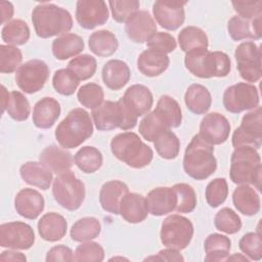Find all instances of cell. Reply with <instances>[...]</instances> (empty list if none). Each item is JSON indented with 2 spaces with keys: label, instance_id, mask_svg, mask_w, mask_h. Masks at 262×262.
<instances>
[{
  "label": "cell",
  "instance_id": "277c9868",
  "mask_svg": "<svg viewBox=\"0 0 262 262\" xmlns=\"http://www.w3.org/2000/svg\"><path fill=\"white\" fill-rule=\"evenodd\" d=\"M93 133L90 115L83 108L72 110L57 125L55 138L63 148H75L86 141Z\"/></svg>",
  "mask_w": 262,
  "mask_h": 262
},
{
  "label": "cell",
  "instance_id": "7402d4cb",
  "mask_svg": "<svg viewBox=\"0 0 262 262\" xmlns=\"http://www.w3.org/2000/svg\"><path fill=\"white\" fill-rule=\"evenodd\" d=\"M119 214L129 223L142 222L148 215L145 198L139 193L127 192L121 200Z\"/></svg>",
  "mask_w": 262,
  "mask_h": 262
},
{
  "label": "cell",
  "instance_id": "52a82bcc",
  "mask_svg": "<svg viewBox=\"0 0 262 262\" xmlns=\"http://www.w3.org/2000/svg\"><path fill=\"white\" fill-rule=\"evenodd\" d=\"M92 119L95 127L100 131H110L117 128L122 130L133 129L137 123V117L130 113L121 99L118 101L106 100L92 110Z\"/></svg>",
  "mask_w": 262,
  "mask_h": 262
},
{
  "label": "cell",
  "instance_id": "ffe728a7",
  "mask_svg": "<svg viewBox=\"0 0 262 262\" xmlns=\"http://www.w3.org/2000/svg\"><path fill=\"white\" fill-rule=\"evenodd\" d=\"M44 198L36 189L24 188L19 190L14 199L16 212L26 219H36L44 210Z\"/></svg>",
  "mask_w": 262,
  "mask_h": 262
},
{
  "label": "cell",
  "instance_id": "ab89813d",
  "mask_svg": "<svg viewBox=\"0 0 262 262\" xmlns=\"http://www.w3.org/2000/svg\"><path fill=\"white\" fill-rule=\"evenodd\" d=\"M170 130L168 124L163 119V117L154 110L152 112L148 113L139 123L138 131L141 136L147 140L154 142L157 136L162 133L163 131Z\"/></svg>",
  "mask_w": 262,
  "mask_h": 262
},
{
  "label": "cell",
  "instance_id": "836d02e7",
  "mask_svg": "<svg viewBox=\"0 0 262 262\" xmlns=\"http://www.w3.org/2000/svg\"><path fill=\"white\" fill-rule=\"evenodd\" d=\"M206 257L205 261L220 262L226 261L231 249V242L226 235L212 233L207 236L204 244Z\"/></svg>",
  "mask_w": 262,
  "mask_h": 262
},
{
  "label": "cell",
  "instance_id": "484cf974",
  "mask_svg": "<svg viewBox=\"0 0 262 262\" xmlns=\"http://www.w3.org/2000/svg\"><path fill=\"white\" fill-rule=\"evenodd\" d=\"M59 115V102L53 97H44L34 105L33 123L37 128L48 129L54 125Z\"/></svg>",
  "mask_w": 262,
  "mask_h": 262
},
{
  "label": "cell",
  "instance_id": "816d5d0a",
  "mask_svg": "<svg viewBox=\"0 0 262 262\" xmlns=\"http://www.w3.org/2000/svg\"><path fill=\"white\" fill-rule=\"evenodd\" d=\"M79 82L68 69H60L56 71L52 78V85L56 92L61 95H72L77 90Z\"/></svg>",
  "mask_w": 262,
  "mask_h": 262
},
{
  "label": "cell",
  "instance_id": "7a4b0ae2",
  "mask_svg": "<svg viewBox=\"0 0 262 262\" xmlns=\"http://www.w3.org/2000/svg\"><path fill=\"white\" fill-rule=\"evenodd\" d=\"M185 68L194 76L203 79L226 77L230 72V58L221 51H209L206 48L186 52Z\"/></svg>",
  "mask_w": 262,
  "mask_h": 262
},
{
  "label": "cell",
  "instance_id": "f907efd6",
  "mask_svg": "<svg viewBox=\"0 0 262 262\" xmlns=\"http://www.w3.org/2000/svg\"><path fill=\"white\" fill-rule=\"evenodd\" d=\"M241 251L250 260L259 261L262 258V241L261 234L257 232H248L242 236L238 242Z\"/></svg>",
  "mask_w": 262,
  "mask_h": 262
},
{
  "label": "cell",
  "instance_id": "bcb514c9",
  "mask_svg": "<svg viewBox=\"0 0 262 262\" xmlns=\"http://www.w3.org/2000/svg\"><path fill=\"white\" fill-rule=\"evenodd\" d=\"M104 93L102 88L95 83H87L80 87L77 93L79 102L87 107L94 110L103 102Z\"/></svg>",
  "mask_w": 262,
  "mask_h": 262
},
{
  "label": "cell",
  "instance_id": "ac0fdd59",
  "mask_svg": "<svg viewBox=\"0 0 262 262\" xmlns=\"http://www.w3.org/2000/svg\"><path fill=\"white\" fill-rule=\"evenodd\" d=\"M125 32L131 41L144 43L156 34L157 25L147 11L138 10L126 21Z\"/></svg>",
  "mask_w": 262,
  "mask_h": 262
},
{
  "label": "cell",
  "instance_id": "d590c367",
  "mask_svg": "<svg viewBox=\"0 0 262 262\" xmlns=\"http://www.w3.org/2000/svg\"><path fill=\"white\" fill-rule=\"evenodd\" d=\"M101 225L98 219L94 217H84L76 221L70 231L71 237L74 242H88L94 239L99 235Z\"/></svg>",
  "mask_w": 262,
  "mask_h": 262
},
{
  "label": "cell",
  "instance_id": "91938a15",
  "mask_svg": "<svg viewBox=\"0 0 262 262\" xmlns=\"http://www.w3.org/2000/svg\"><path fill=\"white\" fill-rule=\"evenodd\" d=\"M0 260L1 261H26L27 258L23 253L16 252V250L10 249L8 251H4L1 253Z\"/></svg>",
  "mask_w": 262,
  "mask_h": 262
},
{
  "label": "cell",
  "instance_id": "30bf717a",
  "mask_svg": "<svg viewBox=\"0 0 262 262\" xmlns=\"http://www.w3.org/2000/svg\"><path fill=\"white\" fill-rule=\"evenodd\" d=\"M262 143V112L257 106L246 114L239 127L232 134V145L236 147H253L259 149Z\"/></svg>",
  "mask_w": 262,
  "mask_h": 262
},
{
  "label": "cell",
  "instance_id": "7bdbcfd3",
  "mask_svg": "<svg viewBox=\"0 0 262 262\" xmlns=\"http://www.w3.org/2000/svg\"><path fill=\"white\" fill-rule=\"evenodd\" d=\"M96 59L89 54H83L74 57L68 63L67 69L78 81H84L93 77L96 72Z\"/></svg>",
  "mask_w": 262,
  "mask_h": 262
},
{
  "label": "cell",
  "instance_id": "5b68a950",
  "mask_svg": "<svg viewBox=\"0 0 262 262\" xmlns=\"http://www.w3.org/2000/svg\"><path fill=\"white\" fill-rule=\"evenodd\" d=\"M113 155L131 168L140 169L147 166L154 157L152 149L134 132H123L111 141Z\"/></svg>",
  "mask_w": 262,
  "mask_h": 262
},
{
  "label": "cell",
  "instance_id": "11a10c76",
  "mask_svg": "<svg viewBox=\"0 0 262 262\" xmlns=\"http://www.w3.org/2000/svg\"><path fill=\"white\" fill-rule=\"evenodd\" d=\"M146 45L148 48L158 50L165 54H168L174 51L177 46L175 38L169 33H165V32L156 33L154 36H151L148 39V41L146 42Z\"/></svg>",
  "mask_w": 262,
  "mask_h": 262
},
{
  "label": "cell",
  "instance_id": "d4e9b609",
  "mask_svg": "<svg viewBox=\"0 0 262 262\" xmlns=\"http://www.w3.org/2000/svg\"><path fill=\"white\" fill-rule=\"evenodd\" d=\"M170 59L167 54L155 49H146L137 58L139 72L147 77H157L163 74L169 67Z\"/></svg>",
  "mask_w": 262,
  "mask_h": 262
},
{
  "label": "cell",
  "instance_id": "1f68e13d",
  "mask_svg": "<svg viewBox=\"0 0 262 262\" xmlns=\"http://www.w3.org/2000/svg\"><path fill=\"white\" fill-rule=\"evenodd\" d=\"M51 49L55 58L66 60L78 55L84 50V41L80 36L68 33L57 37L52 42Z\"/></svg>",
  "mask_w": 262,
  "mask_h": 262
},
{
  "label": "cell",
  "instance_id": "83f0119b",
  "mask_svg": "<svg viewBox=\"0 0 262 262\" xmlns=\"http://www.w3.org/2000/svg\"><path fill=\"white\" fill-rule=\"evenodd\" d=\"M129 192L128 186L119 180L105 182L99 191V203L102 209L112 214H119V207L123 196Z\"/></svg>",
  "mask_w": 262,
  "mask_h": 262
},
{
  "label": "cell",
  "instance_id": "9c48e42d",
  "mask_svg": "<svg viewBox=\"0 0 262 262\" xmlns=\"http://www.w3.org/2000/svg\"><path fill=\"white\" fill-rule=\"evenodd\" d=\"M193 235V225L189 219L178 214L168 216L161 226V242L166 248L177 251L185 249Z\"/></svg>",
  "mask_w": 262,
  "mask_h": 262
},
{
  "label": "cell",
  "instance_id": "d6a6232c",
  "mask_svg": "<svg viewBox=\"0 0 262 262\" xmlns=\"http://www.w3.org/2000/svg\"><path fill=\"white\" fill-rule=\"evenodd\" d=\"M184 101L191 113L195 115H204L211 107L212 96L205 86L201 84H191L185 91Z\"/></svg>",
  "mask_w": 262,
  "mask_h": 262
},
{
  "label": "cell",
  "instance_id": "db71d44e",
  "mask_svg": "<svg viewBox=\"0 0 262 262\" xmlns=\"http://www.w3.org/2000/svg\"><path fill=\"white\" fill-rule=\"evenodd\" d=\"M104 259V250L94 242H86L76 248L74 253V261H87V262H100Z\"/></svg>",
  "mask_w": 262,
  "mask_h": 262
},
{
  "label": "cell",
  "instance_id": "f6af8a7d",
  "mask_svg": "<svg viewBox=\"0 0 262 262\" xmlns=\"http://www.w3.org/2000/svg\"><path fill=\"white\" fill-rule=\"evenodd\" d=\"M6 111L10 118L15 121L21 122L26 121L29 118L31 107L27 97L21 92L11 91L9 92V99Z\"/></svg>",
  "mask_w": 262,
  "mask_h": 262
},
{
  "label": "cell",
  "instance_id": "e0dca14e",
  "mask_svg": "<svg viewBox=\"0 0 262 262\" xmlns=\"http://www.w3.org/2000/svg\"><path fill=\"white\" fill-rule=\"evenodd\" d=\"M230 133L228 120L219 113L206 115L200 125L199 135L212 145L224 143Z\"/></svg>",
  "mask_w": 262,
  "mask_h": 262
},
{
  "label": "cell",
  "instance_id": "f35d334b",
  "mask_svg": "<svg viewBox=\"0 0 262 262\" xmlns=\"http://www.w3.org/2000/svg\"><path fill=\"white\" fill-rule=\"evenodd\" d=\"M178 42L181 50L185 53L193 49H207L209 45L206 33L202 29L193 26L186 27L180 31L178 35Z\"/></svg>",
  "mask_w": 262,
  "mask_h": 262
},
{
  "label": "cell",
  "instance_id": "6f0895ef",
  "mask_svg": "<svg viewBox=\"0 0 262 262\" xmlns=\"http://www.w3.org/2000/svg\"><path fill=\"white\" fill-rule=\"evenodd\" d=\"M45 260L49 261H74L73 251L63 245H58L51 248L47 254Z\"/></svg>",
  "mask_w": 262,
  "mask_h": 262
},
{
  "label": "cell",
  "instance_id": "4dcf8cb0",
  "mask_svg": "<svg viewBox=\"0 0 262 262\" xmlns=\"http://www.w3.org/2000/svg\"><path fill=\"white\" fill-rule=\"evenodd\" d=\"M20 177L30 185L43 190L49 188L52 181V172L41 162H27L19 169Z\"/></svg>",
  "mask_w": 262,
  "mask_h": 262
},
{
  "label": "cell",
  "instance_id": "4316f807",
  "mask_svg": "<svg viewBox=\"0 0 262 262\" xmlns=\"http://www.w3.org/2000/svg\"><path fill=\"white\" fill-rule=\"evenodd\" d=\"M102 81L112 90H120L130 80V69L128 64L120 59H111L102 68Z\"/></svg>",
  "mask_w": 262,
  "mask_h": 262
},
{
  "label": "cell",
  "instance_id": "c3c4849f",
  "mask_svg": "<svg viewBox=\"0 0 262 262\" xmlns=\"http://www.w3.org/2000/svg\"><path fill=\"white\" fill-rule=\"evenodd\" d=\"M23 60L21 51L12 45H0V72L2 74L13 73Z\"/></svg>",
  "mask_w": 262,
  "mask_h": 262
},
{
  "label": "cell",
  "instance_id": "ee69618b",
  "mask_svg": "<svg viewBox=\"0 0 262 262\" xmlns=\"http://www.w3.org/2000/svg\"><path fill=\"white\" fill-rule=\"evenodd\" d=\"M215 227L227 234H234L242 228V220L239 216L230 208H223L215 215Z\"/></svg>",
  "mask_w": 262,
  "mask_h": 262
},
{
  "label": "cell",
  "instance_id": "ba28073f",
  "mask_svg": "<svg viewBox=\"0 0 262 262\" xmlns=\"http://www.w3.org/2000/svg\"><path fill=\"white\" fill-rule=\"evenodd\" d=\"M54 200L69 211L79 209L85 199V185L72 171L58 175L52 185Z\"/></svg>",
  "mask_w": 262,
  "mask_h": 262
},
{
  "label": "cell",
  "instance_id": "3957f363",
  "mask_svg": "<svg viewBox=\"0 0 262 262\" xmlns=\"http://www.w3.org/2000/svg\"><path fill=\"white\" fill-rule=\"evenodd\" d=\"M217 168L214 147L199 134L194 135L187 145L183 157V169L193 179L204 180L210 177Z\"/></svg>",
  "mask_w": 262,
  "mask_h": 262
},
{
  "label": "cell",
  "instance_id": "681fc988",
  "mask_svg": "<svg viewBox=\"0 0 262 262\" xmlns=\"http://www.w3.org/2000/svg\"><path fill=\"white\" fill-rule=\"evenodd\" d=\"M228 194L227 181L224 178H215L206 187V201L212 208H217L223 204Z\"/></svg>",
  "mask_w": 262,
  "mask_h": 262
},
{
  "label": "cell",
  "instance_id": "9a60e30c",
  "mask_svg": "<svg viewBox=\"0 0 262 262\" xmlns=\"http://www.w3.org/2000/svg\"><path fill=\"white\" fill-rule=\"evenodd\" d=\"M76 19L79 25L92 30L105 24L108 19V8L102 0H79L76 5Z\"/></svg>",
  "mask_w": 262,
  "mask_h": 262
},
{
  "label": "cell",
  "instance_id": "cb8c5ba5",
  "mask_svg": "<svg viewBox=\"0 0 262 262\" xmlns=\"http://www.w3.org/2000/svg\"><path fill=\"white\" fill-rule=\"evenodd\" d=\"M39 160L52 173L58 175L71 171V168L74 164L72 155L67 151L66 148H61L56 145L45 147L40 154Z\"/></svg>",
  "mask_w": 262,
  "mask_h": 262
},
{
  "label": "cell",
  "instance_id": "6da1fadb",
  "mask_svg": "<svg viewBox=\"0 0 262 262\" xmlns=\"http://www.w3.org/2000/svg\"><path fill=\"white\" fill-rule=\"evenodd\" d=\"M32 23L37 36L43 39L68 34L73 27L71 13L52 3L38 4L33 9Z\"/></svg>",
  "mask_w": 262,
  "mask_h": 262
},
{
  "label": "cell",
  "instance_id": "94428289",
  "mask_svg": "<svg viewBox=\"0 0 262 262\" xmlns=\"http://www.w3.org/2000/svg\"><path fill=\"white\" fill-rule=\"evenodd\" d=\"M0 10H1V24L8 23V20L13 15V5L7 1H1Z\"/></svg>",
  "mask_w": 262,
  "mask_h": 262
},
{
  "label": "cell",
  "instance_id": "f546056e",
  "mask_svg": "<svg viewBox=\"0 0 262 262\" xmlns=\"http://www.w3.org/2000/svg\"><path fill=\"white\" fill-rule=\"evenodd\" d=\"M68 229L66 218L57 213L49 212L44 214L38 222L40 236L47 242H57L61 239Z\"/></svg>",
  "mask_w": 262,
  "mask_h": 262
},
{
  "label": "cell",
  "instance_id": "8992f818",
  "mask_svg": "<svg viewBox=\"0 0 262 262\" xmlns=\"http://www.w3.org/2000/svg\"><path fill=\"white\" fill-rule=\"evenodd\" d=\"M261 158L253 147H236L231 155L229 176L235 184H253L261 189Z\"/></svg>",
  "mask_w": 262,
  "mask_h": 262
},
{
  "label": "cell",
  "instance_id": "60d3db41",
  "mask_svg": "<svg viewBox=\"0 0 262 262\" xmlns=\"http://www.w3.org/2000/svg\"><path fill=\"white\" fill-rule=\"evenodd\" d=\"M155 110L164 118L170 129L180 126L182 121L181 108L179 103L171 96L162 95Z\"/></svg>",
  "mask_w": 262,
  "mask_h": 262
},
{
  "label": "cell",
  "instance_id": "f1b7e54d",
  "mask_svg": "<svg viewBox=\"0 0 262 262\" xmlns=\"http://www.w3.org/2000/svg\"><path fill=\"white\" fill-rule=\"evenodd\" d=\"M232 202L236 210L243 215L254 216L260 211V195L249 184H241L233 190Z\"/></svg>",
  "mask_w": 262,
  "mask_h": 262
},
{
  "label": "cell",
  "instance_id": "603a6c76",
  "mask_svg": "<svg viewBox=\"0 0 262 262\" xmlns=\"http://www.w3.org/2000/svg\"><path fill=\"white\" fill-rule=\"evenodd\" d=\"M227 31L231 39L239 41L243 39L258 40L262 36L261 16L255 18H246L239 15H233L227 24Z\"/></svg>",
  "mask_w": 262,
  "mask_h": 262
},
{
  "label": "cell",
  "instance_id": "5bb4252c",
  "mask_svg": "<svg viewBox=\"0 0 262 262\" xmlns=\"http://www.w3.org/2000/svg\"><path fill=\"white\" fill-rule=\"evenodd\" d=\"M35 243L33 228L20 221L0 225V247L11 250H28Z\"/></svg>",
  "mask_w": 262,
  "mask_h": 262
},
{
  "label": "cell",
  "instance_id": "e575fe53",
  "mask_svg": "<svg viewBox=\"0 0 262 262\" xmlns=\"http://www.w3.org/2000/svg\"><path fill=\"white\" fill-rule=\"evenodd\" d=\"M89 48L97 56L106 57L114 54L119 46L116 36L107 30H99L89 37Z\"/></svg>",
  "mask_w": 262,
  "mask_h": 262
},
{
  "label": "cell",
  "instance_id": "44dd1931",
  "mask_svg": "<svg viewBox=\"0 0 262 262\" xmlns=\"http://www.w3.org/2000/svg\"><path fill=\"white\" fill-rule=\"evenodd\" d=\"M148 213L154 216H163L176 209L177 196L173 187H156L145 198Z\"/></svg>",
  "mask_w": 262,
  "mask_h": 262
},
{
  "label": "cell",
  "instance_id": "8d00e7d4",
  "mask_svg": "<svg viewBox=\"0 0 262 262\" xmlns=\"http://www.w3.org/2000/svg\"><path fill=\"white\" fill-rule=\"evenodd\" d=\"M1 37L8 45H24L30 39L29 26L23 19H12L3 26Z\"/></svg>",
  "mask_w": 262,
  "mask_h": 262
},
{
  "label": "cell",
  "instance_id": "be15d7a7",
  "mask_svg": "<svg viewBox=\"0 0 262 262\" xmlns=\"http://www.w3.org/2000/svg\"><path fill=\"white\" fill-rule=\"evenodd\" d=\"M226 261H243V262L246 261V262H248V261H250V259L243 254H233L232 256H228Z\"/></svg>",
  "mask_w": 262,
  "mask_h": 262
},
{
  "label": "cell",
  "instance_id": "b9f144b4",
  "mask_svg": "<svg viewBox=\"0 0 262 262\" xmlns=\"http://www.w3.org/2000/svg\"><path fill=\"white\" fill-rule=\"evenodd\" d=\"M158 155L166 160L175 159L180 150V141L176 134L170 130L160 133L154 141Z\"/></svg>",
  "mask_w": 262,
  "mask_h": 262
},
{
  "label": "cell",
  "instance_id": "7dc6e473",
  "mask_svg": "<svg viewBox=\"0 0 262 262\" xmlns=\"http://www.w3.org/2000/svg\"><path fill=\"white\" fill-rule=\"evenodd\" d=\"M172 187L177 196L175 211L178 213L192 212L196 206V195L194 189L186 183H177Z\"/></svg>",
  "mask_w": 262,
  "mask_h": 262
},
{
  "label": "cell",
  "instance_id": "8fae6325",
  "mask_svg": "<svg viewBox=\"0 0 262 262\" xmlns=\"http://www.w3.org/2000/svg\"><path fill=\"white\" fill-rule=\"evenodd\" d=\"M258 89L249 83H237L226 88L223 94V105L232 114L254 110L259 106Z\"/></svg>",
  "mask_w": 262,
  "mask_h": 262
},
{
  "label": "cell",
  "instance_id": "f5cc1de1",
  "mask_svg": "<svg viewBox=\"0 0 262 262\" xmlns=\"http://www.w3.org/2000/svg\"><path fill=\"white\" fill-rule=\"evenodd\" d=\"M108 5L113 18L117 23H126L135 12L138 11L139 1L137 0H111Z\"/></svg>",
  "mask_w": 262,
  "mask_h": 262
},
{
  "label": "cell",
  "instance_id": "2e32d148",
  "mask_svg": "<svg viewBox=\"0 0 262 262\" xmlns=\"http://www.w3.org/2000/svg\"><path fill=\"white\" fill-rule=\"evenodd\" d=\"M185 1H156L152 13L157 23L168 31L177 30L185 19Z\"/></svg>",
  "mask_w": 262,
  "mask_h": 262
},
{
  "label": "cell",
  "instance_id": "74e56055",
  "mask_svg": "<svg viewBox=\"0 0 262 262\" xmlns=\"http://www.w3.org/2000/svg\"><path fill=\"white\" fill-rule=\"evenodd\" d=\"M76 166L84 173L90 174L97 171L102 165V155L94 146H83L74 156Z\"/></svg>",
  "mask_w": 262,
  "mask_h": 262
},
{
  "label": "cell",
  "instance_id": "d6986e66",
  "mask_svg": "<svg viewBox=\"0 0 262 262\" xmlns=\"http://www.w3.org/2000/svg\"><path fill=\"white\" fill-rule=\"evenodd\" d=\"M121 100L127 110L137 118L146 115L154 103L150 90L140 84H134L128 87Z\"/></svg>",
  "mask_w": 262,
  "mask_h": 262
},
{
  "label": "cell",
  "instance_id": "7c38bea8",
  "mask_svg": "<svg viewBox=\"0 0 262 262\" xmlns=\"http://www.w3.org/2000/svg\"><path fill=\"white\" fill-rule=\"evenodd\" d=\"M48 77V66L43 60L31 59L16 70L15 82L21 91L33 94L44 87Z\"/></svg>",
  "mask_w": 262,
  "mask_h": 262
},
{
  "label": "cell",
  "instance_id": "4fadbf2b",
  "mask_svg": "<svg viewBox=\"0 0 262 262\" xmlns=\"http://www.w3.org/2000/svg\"><path fill=\"white\" fill-rule=\"evenodd\" d=\"M236 68L241 77L251 83L261 78V53L259 47L251 41L241 43L234 52Z\"/></svg>",
  "mask_w": 262,
  "mask_h": 262
},
{
  "label": "cell",
  "instance_id": "9f6ffc18",
  "mask_svg": "<svg viewBox=\"0 0 262 262\" xmlns=\"http://www.w3.org/2000/svg\"><path fill=\"white\" fill-rule=\"evenodd\" d=\"M237 15L246 18H255L262 15V1H232L231 2Z\"/></svg>",
  "mask_w": 262,
  "mask_h": 262
},
{
  "label": "cell",
  "instance_id": "6125c7cd",
  "mask_svg": "<svg viewBox=\"0 0 262 262\" xmlns=\"http://www.w3.org/2000/svg\"><path fill=\"white\" fill-rule=\"evenodd\" d=\"M9 99V92L6 90V88L2 85L1 86V103H2V113L6 111L7 103Z\"/></svg>",
  "mask_w": 262,
  "mask_h": 262
},
{
  "label": "cell",
  "instance_id": "680465c9",
  "mask_svg": "<svg viewBox=\"0 0 262 262\" xmlns=\"http://www.w3.org/2000/svg\"><path fill=\"white\" fill-rule=\"evenodd\" d=\"M184 258L182 255L179 253V251L171 249V248H166L164 250H161L157 255L150 256L144 259V261H168V262H182Z\"/></svg>",
  "mask_w": 262,
  "mask_h": 262
}]
</instances>
